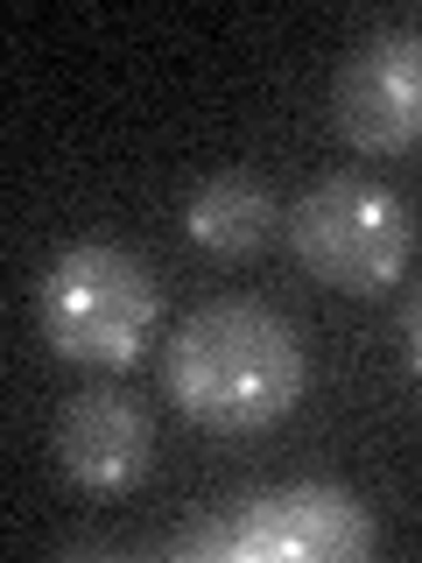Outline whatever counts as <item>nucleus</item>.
I'll return each mask as SVG.
<instances>
[{
	"instance_id": "7ed1b4c3",
	"label": "nucleus",
	"mask_w": 422,
	"mask_h": 563,
	"mask_svg": "<svg viewBox=\"0 0 422 563\" xmlns=\"http://www.w3.org/2000/svg\"><path fill=\"white\" fill-rule=\"evenodd\" d=\"M380 542L366 500L345 486H281L225 507L211 521H190L169 536V556L184 563H352Z\"/></svg>"
},
{
	"instance_id": "6e6552de",
	"label": "nucleus",
	"mask_w": 422,
	"mask_h": 563,
	"mask_svg": "<svg viewBox=\"0 0 422 563\" xmlns=\"http://www.w3.org/2000/svg\"><path fill=\"white\" fill-rule=\"evenodd\" d=\"M409 360H415V374H422V289H415V303H409Z\"/></svg>"
},
{
	"instance_id": "f03ea898",
	"label": "nucleus",
	"mask_w": 422,
	"mask_h": 563,
	"mask_svg": "<svg viewBox=\"0 0 422 563\" xmlns=\"http://www.w3.org/2000/svg\"><path fill=\"white\" fill-rule=\"evenodd\" d=\"M163 324V289L127 246H64L35 282V331L78 366H134Z\"/></svg>"
},
{
	"instance_id": "f257e3e1",
	"label": "nucleus",
	"mask_w": 422,
	"mask_h": 563,
	"mask_svg": "<svg viewBox=\"0 0 422 563\" xmlns=\"http://www.w3.org/2000/svg\"><path fill=\"white\" fill-rule=\"evenodd\" d=\"M163 380L176 409L219 437H254L275 430L303 395V345L268 303H204L184 317V331L163 352Z\"/></svg>"
},
{
	"instance_id": "423d86ee",
	"label": "nucleus",
	"mask_w": 422,
	"mask_h": 563,
	"mask_svg": "<svg viewBox=\"0 0 422 563\" xmlns=\"http://www.w3.org/2000/svg\"><path fill=\"white\" fill-rule=\"evenodd\" d=\"M155 457V422L134 395L120 387H92V395H70L57 416V465L70 486L85 493H134L148 479Z\"/></svg>"
},
{
	"instance_id": "39448f33",
	"label": "nucleus",
	"mask_w": 422,
	"mask_h": 563,
	"mask_svg": "<svg viewBox=\"0 0 422 563\" xmlns=\"http://www.w3.org/2000/svg\"><path fill=\"white\" fill-rule=\"evenodd\" d=\"M331 113H338V134L366 155L422 148V29H387L352 49Z\"/></svg>"
},
{
	"instance_id": "20e7f679",
	"label": "nucleus",
	"mask_w": 422,
	"mask_h": 563,
	"mask_svg": "<svg viewBox=\"0 0 422 563\" xmlns=\"http://www.w3.org/2000/svg\"><path fill=\"white\" fill-rule=\"evenodd\" d=\"M289 246L316 282H331L345 296H374L409 268L415 225H409V205L374 176H324L289 211Z\"/></svg>"
},
{
	"instance_id": "0eeeda50",
	"label": "nucleus",
	"mask_w": 422,
	"mask_h": 563,
	"mask_svg": "<svg viewBox=\"0 0 422 563\" xmlns=\"http://www.w3.org/2000/svg\"><path fill=\"white\" fill-rule=\"evenodd\" d=\"M281 225L275 198L254 184L246 169H219L198 184V198H190V240L211 246V254H254V246H268V233Z\"/></svg>"
}]
</instances>
